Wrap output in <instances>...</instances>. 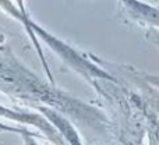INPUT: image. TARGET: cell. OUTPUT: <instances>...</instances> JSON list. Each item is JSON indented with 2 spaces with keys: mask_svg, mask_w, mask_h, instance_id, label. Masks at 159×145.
Here are the masks:
<instances>
[{
  "mask_svg": "<svg viewBox=\"0 0 159 145\" xmlns=\"http://www.w3.org/2000/svg\"><path fill=\"white\" fill-rule=\"evenodd\" d=\"M31 27H32L34 32L36 36L42 39L48 46L52 50H55V53L75 73H78L80 75H82L85 79L93 82L95 79L102 78V79H110V81H116L106 70L101 69L99 66H96L95 63L89 61L84 55H81L80 52L71 48L70 45H67L66 42H63L61 39L56 38L55 35H52L50 32H48L45 28H42L41 25H38L36 22H34L31 20Z\"/></svg>",
  "mask_w": 159,
  "mask_h": 145,
  "instance_id": "6da1fadb",
  "label": "cell"
},
{
  "mask_svg": "<svg viewBox=\"0 0 159 145\" xmlns=\"http://www.w3.org/2000/svg\"><path fill=\"white\" fill-rule=\"evenodd\" d=\"M0 117L8 119V120H13V121H20V123L35 127L55 145H67L66 141L57 133V130L42 115L27 112V110H22V109L20 110V109H13V107H4L0 105Z\"/></svg>",
  "mask_w": 159,
  "mask_h": 145,
  "instance_id": "7a4b0ae2",
  "label": "cell"
},
{
  "mask_svg": "<svg viewBox=\"0 0 159 145\" xmlns=\"http://www.w3.org/2000/svg\"><path fill=\"white\" fill-rule=\"evenodd\" d=\"M34 107L57 130V133L66 141L67 145H82V141L75 127L60 112L55 110L53 107L46 106V105H34Z\"/></svg>",
  "mask_w": 159,
  "mask_h": 145,
  "instance_id": "3957f363",
  "label": "cell"
},
{
  "mask_svg": "<svg viewBox=\"0 0 159 145\" xmlns=\"http://www.w3.org/2000/svg\"><path fill=\"white\" fill-rule=\"evenodd\" d=\"M17 4H18V7H14V3H13V2H0V8H2L3 11H6L8 16H11L13 18L18 20V21L21 22L22 25H24V28H25V31H27V34H28V36H30V39L34 42V46H35L36 52H38V56H39V59H41L42 64H43L45 71H46L48 77H49L50 84L55 85V79H53L52 73H50L49 67H48L46 59H45V56H43V50H42L41 45H39L38 38H36L35 32H34L32 27H31V18H30V16H28L27 10L24 8V2H18Z\"/></svg>",
  "mask_w": 159,
  "mask_h": 145,
  "instance_id": "277c9868",
  "label": "cell"
},
{
  "mask_svg": "<svg viewBox=\"0 0 159 145\" xmlns=\"http://www.w3.org/2000/svg\"><path fill=\"white\" fill-rule=\"evenodd\" d=\"M124 6L123 10L126 16L133 21L145 24L152 28H159V7L152 6L144 2H137V0H127L121 2Z\"/></svg>",
  "mask_w": 159,
  "mask_h": 145,
  "instance_id": "5b68a950",
  "label": "cell"
},
{
  "mask_svg": "<svg viewBox=\"0 0 159 145\" xmlns=\"http://www.w3.org/2000/svg\"><path fill=\"white\" fill-rule=\"evenodd\" d=\"M21 137H22V141H24V145H41L35 141V137H38V135L25 134V135H21Z\"/></svg>",
  "mask_w": 159,
  "mask_h": 145,
  "instance_id": "8992f818",
  "label": "cell"
},
{
  "mask_svg": "<svg viewBox=\"0 0 159 145\" xmlns=\"http://www.w3.org/2000/svg\"><path fill=\"white\" fill-rule=\"evenodd\" d=\"M144 78H145L148 82H151L154 87H158L159 88V77L158 75H149V74H144Z\"/></svg>",
  "mask_w": 159,
  "mask_h": 145,
  "instance_id": "52a82bcc",
  "label": "cell"
},
{
  "mask_svg": "<svg viewBox=\"0 0 159 145\" xmlns=\"http://www.w3.org/2000/svg\"><path fill=\"white\" fill-rule=\"evenodd\" d=\"M148 38H149V41H152L159 48V34L157 32V31H151V34L148 35Z\"/></svg>",
  "mask_w": 159,
  "mask_h": 145,
  "instance_id": "ba28073f",
  "label": "cell"
}]
</instances>
